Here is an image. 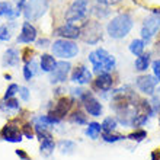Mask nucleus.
<instances>
[{"instance_id": "dca6fc26", "label": "nucleus", "mask_w": 160, "mask_h": 160, "mask_svg": "<svg viewBox=\"0 0 160 160\" xmlns=\"http://www.w3.org/2000/svg\"><path fill=\"white\" fill-rule=\"evenodd\" d=\"M152 52H144V54L138 55L134 61V70L138 73H146L152 66Z\"/></svg>"}, {"instance_id": "ea45409f", "label": "nucleus", "mask_w": 160, "mask_h": 160, "mask_svg": "<svg viewBox=\"0 0 160 160\" xmlns=\"http://www.w3.org/2000/svg\"><path fill=\"white\" fill-rule=\"evenodd\" d=\"M152 160H160V150L152 153Z\"/></svg>"}, {"instance_id": "f03ea898", "label": "nucleus", "mask_w": 160, "mask_h": 160, "mask_svg": "<svg viewBox=\"0 0 160 160\" xmlns=\"http://www.w3.org/2000/svg\"><path fill=\"white\" fill-rule=\"evenodd\" d=\"M159 31H160V9H157V10H153L141 23V31H140L141 39H144L146 44H147L159 34Z\"/></svg>"}, {"instance_id": "9b49d317", "label": "nucleus", "mask_w": 160, "mask_h": 160, "mask_svg": "<svg viewBox=\"0 0 160 160\" xmlns=\"http://www.w3.org/2000/svg\"><path fill=\"white\" fill-rule=\"evenodd\" d=\"M72 82L79 84V86L92 83L93 82V72H90L89 67H86V66H79V67H76L73 70Z\"/></svg>"}, {"instance_id": "f257e3e1", "label": "nucleus", "mask_w": 160, "mask_h": 160, "mask_svg": "<svg viewBox=\"0 0 160 160\" xmlns=\"http://www.w3.org/2000/svg\"><path fill=\"white\" fill-rule=\"evenodd\" d=\"M134 28V19L128 12L115 15L106 25V34L112 39H122Z\"/></svg>"}, {"instance_id": "f3484780", "label": "nucleus", "mask_w": 160, "mask_h": 160, "mask_svg": "<svg viewBox=\"0 0 160 160\" xmlns=\"http://www.w3.org/2000/svg\"><path fill=\"white\" fill-rule=\"evenodd\" d=\"M73 105V101L72 99H68V98H63V99H60V102L55 105L54 108V117L55 118L61 119L63 117H66L68 112V109L72 108Z\"/></svg>"}, {"instance_id": "2f4dec72", "label": "nucleus", "mask_w": 160, "mask_h": 160, "mask_svg": "<svg viewBox=\"0 0 160 160\" xmlns=\"http://www.w3.org/2000/svg\"><path fill=\"white\" fill-rule=\"evenodd\" d=\"M10 29L8 28V25L0 26V41H9L10 39Z\"/></svg>"}, {"instance_id": "c9c22d12", "label": "nucleus", "mask_w": 160, "mask_h": 160, "mask_svg": "<svg viewBox=\"0 0 160 160\" xmlns=\"http://www.w3.org/2000/svg\"><path fill=\"white\" fill-rule=\"evenodd\" d=\"M6 108H8V109H19V103H18V101H15V99H9V101L6 102Z\"/></svg>"}, {"instance_id": "e433bc0d", "label": "nucleus", "mask_w": 160, "mask_h": 160, "mask_svg": "<svg viewBox=\"0 0 160 160\" xmlns=\"http://www.w3.org/2000/svg\"><path fill=\"white\" fill-rule=\"evenodd\" d=\"M96 2L101 4H105V6H114V4L121 3L122 0H96Z\"/></svg>"}, {"instance_id": "a19ab883", "label": "nucleus", "mask_w": 160, "mask_h": 160, "mask_svg": "<svg viewBox=\"0 0 160 160\" xmlns=\"http://www.w3.org/2000/svg\"><path fill=\"white\" fill-rule=\"evenodd\" d=\"M157 95L160 96V84H159V89H157Z\"/></svg>"}, {"instance_id": "20e7f679", "label": "nucleus", "mask_w": 160, "mask_h": 160, "mask_svg": "<svg viewBox=\"0 0 160 160\" xmlns=\"http://www.w3.org/2000/svg\"><path fill=\"white\" fill-rule=\"evenodd\" d=\"M89 0H74L70 6H68L67 12H66V22L67 23H74V22L83 21L89 12Z\"/></svg>"}, {"instance_id": "ddd939ff", "label": "nucleus", "mask_w": 160, "mask_h": 160, "mask_svg": "<svg viewBox=\"0 0 160 160\" xmlns=\"http://www.w3.org/2000/svg\"><path fill=\"white\" fill-rule=\"evenodd\" d=\"M55 35H58L63 39H77L82 37V28L74 23H66V25L60 26L55 31Z\"/></svg>"}, {"instance_id": "c85d7f7f", "label": "nucleus", "mask_w": 160, "mask_h": 160, "mask_svg": "<svg viewBox=\"0 0 160 160\" xmlns=\"http://www.w3.org/2000/svg\"><path fill=\"white\" fill-rule=\"evenodd\" d=\"M0 16H15L12 4L9 2H0Z\"/></svg>"}, {"instance_id": "72a5a7b5", "label": "nucleus", "mask_w": 160, "mask_h": 160, "mask_svg": "<svg viewBox=\"0 0 160 160\" xmlns=\"http://www.w3.org/2000/svg\"><path fill=\"white\" fill-rule=\"evenodd\" d=\"M19 95H21L22 101H25V102L29 101V90H28L26 88H21V89H19Z\"/></svg>"}, {"instance_id": "7c9ffc66", "label": "nucleus", "mask_w": 160, "mask_h": 160, "mask_svg": "<svg viewBox=\"0 0 160 160\" xmlns=\"http://www.w3.org/2000/svg\"><path fill=\"white\" fill-rule=\"evenodd\" d=\"M150 67H152V74L159 80V83H160V57L156 60H153Z\"/></svg>"}, {"instance_id": "aec40b11", "label": "nucleus", "mask_w": 160, "mask_h": 160, "mask_svg": "<svg viewBox=\"0 0 160 160\" xmlns=\"http://www.w3.org/2000/svg\"><path fill=\"white\" fill-rule=\"evenodd\" d=\"M86 135H88L89 138H92V140H98L99 138V135L103 132L102 131V125H101V122H96V121H92V122H89L88 127H86Z\"/></svg>"}, {"instance_id": "a878e982", "label": "nucleus", "mask_w": 160, "mask_h": 160, "mask_svg": "<svg viewBox=\"0 0 160 160\" xmlns=\"http://www.w3.org/2000/svg\"><path fill=\"white\" fill-rule=\"evenodd\" d=\"M128 140H132L135 143H141L144 138H147V131L146 130H141V128H137L135 131H132L131 134L127 135Z\"/></svg>"}, {"instance_id": "a211bd4d", "label": "nucleus", "mask_w": 160, "mask_h": 160, "mask_svg": "<svg viewBox=\"0 0 160 160\" xmlns=\"http://www.w3.org/2000/svg\"><path fill=\"white\" fill-rule=\"evenodd\" d=\"M146 41L141 38H134L132 41L130 42V45H128V51H130L132 55L135 57H138V55L144 54L146 52Z\"/></svg>"}, {"instance_id": "423d86ee", "label": "nucleus", "mask_w": 160, "mask_h": 160, "mask_svg": "<svg viewBox=\"0 0 160 160\" xmlns=\"http://www.w3.org/2000/svg\"><path fill=\"white\" fill-rule=\"evenodd\" d=\"M80 102H82L86 114L93 117V118H98L103 114V105L90 90H84L83 95L80 96Z\"/></svg>"}, {"instance_id": "7ed1b4c3", "label": "nucleus", "mask_w": 160, "mask_h": 160, "mask_svg": "<svg viewBox=\"0 0 160 160\" xmlns=\"http://www.w3.org/2000/svg\"><path fill=\"white\" fill-rule=\"evenodd\" d=\"M51 50H52V54L55 57H58L61 60L74 58V57H77V54H79V51H80L79 45L74 41H72V39H63V38L54 41Z\"/></svg>"}, {"instance_id": "1a4fd4ad", "label": "nucleus", "mask_w": 160, "mask_h": 160, "mask_svg": "<svg viewBox=\"0 0 160 160\" xmlns=\"http://www.w3.org/2000/svg\"><path fill=\"white\" fill-rule=\"evenodd\" d=\"M115 86V79L111 73H102L96 74V77L92 82V89L98 93H108Z\"/></svg>"}, {"instance_id": "6e6552de", "label": "nucleus", "mask_w": 160, "mask_h": 160, "mask_svg": "<svg viewBox=\"0 0 160 160\" xmlns=\"http://www.w3.org/2000/svg\"><path fill=\"white\" fill-rule=\"evenodd\" d=\"M48 9V0H29L25 6V18L26 19H31V21H35V19H39V18L47 12Z\"/></svg>"}, {"instance_id": "4468645a", "label": "nucleus", "mask_w": 160, "mask_h": 160, "mask_svg": "<svg viewBox=\"0 0 160 160\" xmlns=\"http://www.w3.org/2000/svg\"><path fill=\"white\" fill-rule=\"evenodd\" d=\"M37 39V29L34 25H31L29 22H23L22 25V32L18 37V42L21 44H31Z\"/></svg>"}, {"instance_id": "9d476101", "label": "nucleus", "mask_w": 160, "mask_h": 160, "mask_svg": "<svg viewBox=\"0 0 160 160\" xmlns=\"http://www.w3.org/2000/svg\"><path fill=\"white\" fill-rule=\"evenodd\" d=\"M70 72H72V64L68 61H58L55 68L50 74V82L52 84L63 83V82L67 80V76L70 74Z\"/></svg>"}, {"instance_id": "f704fd0d", "label": "nucleus", "mask_w": 160, "mask_h": 160, "mask_svg": "<svg viewBox=\"0 0 160 160\" xmlns=\"http://www.w3.org/2000/svg\"><path fill=\"white\" fill-rule=\"evenodd\" d=\"M23 76H25V79H26V80H31L32 77L35 76L34 72H32V70L29 68V66H28V64H26L25 67H23Z\"/></svg>"}, {"instance_id": "473e14b6", "label": "nucleus", "mask_w": 160, "mask_h": 160, "mask_svg": "<svg viewBox=\"0 0 160 160\" xmlns=\"http://www.w3.org/2000/svg\"><path fill=\"white\" fill-rule=\"evenodd\" d=\"M39 121L45 122V124H58L60 119L55 118L54 115H44V117H41V118H39Z\"/></svg>"}, {"instance_id": "5701e85b", "label": "nucleus", "mask_w": 160, "mask_h": 160, "mask_svg": "<svg viewBox=\"0 0 160 160\" xmlns=\"http://www.w3.org/2000/svg\"><path fill=\"white\" fill-rule=\"evenodd\" d=\"M70 122L76 124V125H88V115L82 112V111H74L72 115H70Z\"/></svg>"}, {"instance_id": "58836bf2", "label": "nucleus", "mask_w": 160, "mask_h": 160, "mask_svg": "<svg viewBox=\"0 0 160 160\" xmlns=\"http://www.w3.org/2000/svg\"><path fill=\"white\" fill-rule=\"evenodd\" d=\"M47 44H50V41H48V39H39V41L37 42V45H38V47H47Z\"/></svg>"}, {"instance_id": "c756f323", "label": "nucleus", "mask_w": 160, "mask_h": 160, "mask_svg": "<svg viewBox=\"0 0 160 160\" xmlns=\"http://www.w3.org/2000/svg\"><path fill=\"white\" fill-rule=\"evenodd\" d=\"M18 92H19V86H18V84H15V83H12L8 88L6 93H4V98H3V99H4V101H9V99H12V98L15 96Z\"/></svg>"}, {"instance_id": "bb28decb", "label": "nucleus", "mask_w": 160, "mask_h": 160, "mask_svg": "<svg viewBox=\"0 0 160 160\" xmlns=\"http://www.w3.org/2000/svg\"><path fill=\"white\" fill-rule=\"evenodd\" d=\"M54 147H55V144H54V141H52V138H51V135L41 140V153L50 154V153L54 150Z\"/></svg>"}, {"instance_id": "b1692460", "label": "nucleus", "mask_w": 160, "mask_h": 160, "mask_svg": "<svg viewBox=\"0 0 160 160\" xmlns=\"http://www.w3.org/2000/svg\"><path fill=\"white\" fill-rule=\"evenodd\" d=\"M101 138L108 144H114V143H118V141L125 140L127 137L125 135H122V134H117V132H102Z\"/></svg>"}, {"instance_id": "39448f33", "label": "nucleus", "mask_w": 160, "mask_h": 160, "mask_svg": "<svg viewBox=\"0 0 160 160\" xmlns=\"http://www.w3.org/2000/svg\"><path fill=\"white\" fill-rule=\"evenodd\" d=\"M159 80L153 74H147V73H143L140 74L137 79H135V88L140 93H143L144 96L153 98L157 93V86H159Z\"/></svg>"}, {"instance_id": "6ab92c4d", "label": "nucleus", "mask_w": 160, "mask_h": 160, "mask_svg": "<svg viewBox=\"0 0 160 160\" xmlns=\"http://www.w3.org/2000/svg\"><path fill=\"white\" fill-rule=\"evenodd\" d=\"M57 66V61L52 55L50 54H42L41 55V61H39V67H41L42 72L45 73H51Z\"/></svg>"}, {"instance_id": "0eeeda50", "label": "nucleus", "mask_w": 160, "mask_h": 160, "mask_svg": "<svg viewBox=\"0 0 160 160\" xmlns=\"http://www.w3.org/2000/svg\"><path fill=\"white\" fill-rule=\"evenodd\" d=\"M86 44L95 45L102 39V26L98 21H89L82 26V37Z\"/></svg>"}, {"instance_id": "f8f14e48", "label": "nucleus", "mask_w": 160, "mask_h": 160, "mask_svg": "<svg viewBox=\"0 0 160 160\" xmlns=\"http://www.w3.org/2000/svg\"><path fill=\"white\" fill-rule=\"evenodd\" d=\"M95 51H96L98 57H99V60H101L103 72L105 73H112L114 72L115 67H117V58H115L114 55L111 54V52H108V51H106L105 48H102V47L96 48Z\"/></svg>"}, {"instance_id": "4be33fe9", "label": "nucleus", "mask_w": 160, "mask_h": 160, "mask_svg": "<svg viewBox=\"0 0 160 160\" xmlns=\"http://www.w3.org/2000/svg\"><path fill=\"white\" fill-rule=\"evenodd\" d=\"M118 119L117 117H105L103 121L101 122L102 125V131L103 132H115V130L118 128Z\"/></svg>"}, {"instance_id": "412c9836", "label": "nucleus", "mask_w": 160, "mask_h": 160, "mask_svg": "<svg viewBox=\"0 0 160 160\" xmlns=\"http://www.w3.org/2000/svg\"><path fill=\"white\" fill-rule=\"evenodd\" d=\"M19 63V52L15 48H9L3 55V66H16Z\"/></svg>"}, {"instance_id": "393cba45", "label": "nucleus", "mask_w": 160, "mask_h": 160, "mask_svg": "<svg viewBox=\"0 0 160 160\" xmlns=\"http://www.w3.org/2000/svg\"><path fill=\"white\" fill-rule=\"evenodd\" d=\"M58 148L63 154H70L76 150V143L72 140H61L58 143Z\"/></svg>"}, {"instance_id": "4c0bfd02", "label": "nucleus", "mask_w": 160, "mask_h": 160, "mask_svg": "<svg viewBox=\"0 0 160 160\" xmlns=\"http://www.w3.org/2000/svg\"><path fill=\"white\" fill-rule=\"evenodd\" d=\"M16 154H18V156H19V157H22V159H23V160H29V157L26 156V153H25V152H22V150H18V152H16Z\"/></svg>"}, {"instance_id": "cd10ccee", "label": "nucleus", "mask_w": 160, "mask_h": 160, "mask_svg": "<svg viewBox=\"0 0 160 160\" xmlns=\"http://www.w3.org/2000/svg\"><path fill=\"white\" fill-rule=\"evenodd\" d=\"M93 13L96 15V18L103 19V18H106L108 15H109V6H105V4L98 3L96 6H95V9H93Z\"/></svg>"}, {"instance_id": "2eb2a0df", "label": "nucleus", "mask_w": 160, "mask_h": 160, "mask_svg": "<svg viewBox=\"0 0 160 160\" xmlns=\"http://www.w3.org/2000/svg\"><path fill=\"white\" fill-rule=\"evenodd\" d=\"M0 135L4 141H9V143H21L22 141V132L16 125H6L2 130Z\"/></svg>"}]
</instances>
